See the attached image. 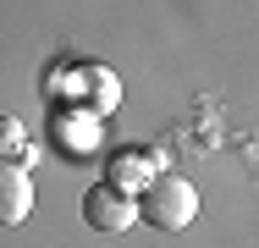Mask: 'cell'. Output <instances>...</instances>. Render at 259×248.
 <instances>
[{
	"label": "cell",
	"mask_w": 259,
	"mask_h": 248,
	"mask_svg": "<svg viewBox=\"0 0 259 248\" xmlns=\"http://www.w3.org/2000/svg\"><path fill=\"white\" fill-rule=\"evenodd\" d=\"M133 198H138V221H149L155 232H182V226H193V215H199L193 182L177 177V171H155Z\"/></svg>",
	"instance_id": "cell-1"
},
{
	"label": "cell",
	"mask_w": 259,
	"mask_h": 248,
	"mask_svg": "<svg viewBox=\"0 0 259 248\" xmlns=\"http://www.w3.org/2000/svg\"><path fill=\"white\" fill-rule=\"evenodd\" d=\"M83 221H89L94 232H127V226L138 221V198L100 182V188H89V193H83Z\"/></svg>",
	"instance_id": "cell-2"
},
{
	"label": "cell",
	"mask_w": 259,
	"mask_h": 248,
	"mask_svg": "<svg viewBox=\"0 0 259 248\" xmlns=\"http://www.w3.org/2000/svg\"><path fill=\"white\" fill-rule=\"evenodd\" d=\"M33 210V177L22 160H0V226H22Z\"/></svg>",
	"instance_id": "cell-3"
},
{
	"label": "cell",
	"mask_w": 259,
	"mask_h": 248,
	"mask_svg": "<svg viewBox=\"0 0 259 248\" xmlns=\"http://www.w3.org/2000/svg\"><path fill=\"white\" fill-rule=\"evenodd\" d=\"M155 171H160V154H155V149H116V154H110V166H105V188L138 193Z\"/></svg>",
	"instance_id": "cell-4"
},
{
	"label": "cell",
	"mask_w": 259,
	"mask_h": 248,
	"mask_svg": "<svg viewBox=\"0 0 259 248\" xmlns=\"http://www.w3.org/2000/svg\"><path fill=\"white\" fill-rule=\"evenodd\" d=\"M28 154V133L17 116H0V160H22Z\"/></svg>",
	"instance_id": "cell-5"
}]
</instances>
